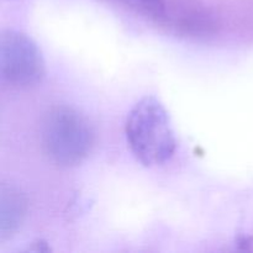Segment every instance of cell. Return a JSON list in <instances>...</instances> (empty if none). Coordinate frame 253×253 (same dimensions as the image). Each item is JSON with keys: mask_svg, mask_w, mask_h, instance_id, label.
Here are the masks:
<instances>
[{"mask_svg": "<svg viewBox=\"0 0 253 253\" xmlns=\"http://www.w3.org/2000/svg\"><path fill=\"white\" fill-rule=\"evenodd\" d=\"M160 26L177 36L200 39L216 34L220 24L209 10L197 5L180 4L169 0Z\"/></svg>", "mask_w": 253, "mask_h": 253, "instance_id": "obj_4", "label": "cell"}, {"mask_svg": "<svg viewBox=\"0 0 253 253\" xmlns=\"http://www.w3.org/2000/svg\"><path fill=\"white\" fill-rule=\"evenodd\" d=\"M121 1L143 16L152 20L155 24L160 25L165 17L169 0H121Z\"/></svg>", "mask_w": 253, "mask_h": 253, "instance_id": "obj_6", "label": "cell"}, {"mask_svg": "<svg viewBox=\"0 0 253 253\" xmlns=\"http://www.w3.org/2000/svg\"><path fill=\"white\" fill-rule=\"evenodd\" d=\"M0 74L14 88H32L42 82L46 63L39 44L17 30H5L0 37Z\"/></svg>", "mask_w": 253, "mask_h": 253, "instance_id": "obj_3", "label": "cell"}, {"mask_svg": "<svg viewBox=\"0 0 253 253\" xmlns=\"http://www.w3.org/2000/svg\"><path fill=\"white\" fill-rule=\"evenodd\" d=\"M29 251L46 252V251H49V247L47 246L46 242L39 240V241H36V242H32V246L29 247Z\"/></svg>", "mask_w": 253, "mask_h": 253, "instance_id": "obj_7", "label": "cell"}, {"mask_svg": "<svg viewBox=\"0 0 253 253\" xmlns=\"http://www.w3.org/2000/svg\"><path fill=\"white\" fill-rule=\"evenodd\" d=\"M41 143L52 163L59 167H74L90 153L94 131L88 119L77 109L58 105L44 115Z\"/></svg>", "mask_w": 253, "mask_h": 253, "instance_id": "obj_2", "label": "cell"}, {"mask_svg": "<svg viewBox=\"0 0 253 253\" xmlns=\"http://www.w3.org/2000/svg\"><path fill=\"white\" fill-rule=\"evenodd\" d=\"M27 214V198L10 183L0 187V242L4 244L20 230Z\"/></svg>", "mask_w": 253, "mask_h": 253, "instance_id": "obj_5", "label": "cell"}, {"mask_svg": "<svg viewBox=\"0 0 253 253\" xmlns=\"http://www.w3.org/2000/svg\"><path fill=\"white\" fill-rule=\"evenodd\" d=\"M125 133L131 152L146 167L166 163L177 148L169 115L155 96H145L131 109Z\"/></svg>", "mask_w": 253, "mask_h": 253, "instance_id": "obj_1", "label": "cell"}]
</instances>
